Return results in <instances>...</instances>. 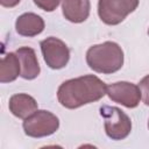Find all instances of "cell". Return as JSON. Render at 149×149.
Wrapping results in <instances>:
<instances>
[{"label":"cell","mask_w":149,"mask_h":149,"mask_svg":"<svg viewBox=\"0 0 149 149\" xmlns=\"http://www.w3.org/2000/svg\"><path fill=\"white\" fill-rule=\"evenodd\" d=\"M140 0H99L98 14L100 20L109 26L121 23L130 13H133Z\"/></svg>","instance_id":"5b68a950"},{"label":"cell","mask_w":149,"mask_h":149,"mask_svg":"<svg viewBox=\"0 0 149 149\" xmlns=\"http://www.w3.org/2000/svg\"><path fill=\"white\" fill-rule=\"evenodd\" d=\"M24 134L30 137H45L57 132L59 127L58 118L45 109H37L23 121Z\"/></svg>","instance_id":"277c9868"},{"label":"cell","mask_w":149,"mask_h":149,"mask_svg":"<svg viewBox=\"0 0 149 149\" xmlns=\"http://www.w3.org/2000/svg\"><path fill=\"white\" fill-rule=\"evenodd\" d=\"M15 52H16V55L20 59V64H21V74L20 76L27 80L35 79L40 74L41 68H40V64H38V61H37L34 49L29 48V47H21Z\"/></svg>","instance_id":"ba28073f"},{"label":"cell","mask_w":149,"mask_h":149,"mask_svg":"<svg viewBox=\"0 0 149 149\" xmlns=\"http://www.w3.org/2000/svg\"><path fill=\"white\" fill-rule=\"evenodd\" d=\"M100 115L104 118V126L107 136L112 140H123L132 130V121L129 116L119 107L102 105Z\"/></svg>","instance_id":"3957f363"},{"label":"cell","mask_w":149,"mask_h":149,"mask_svg":"<svg viewBox=\"0 0 149 149\" xmlns=\"http://www.w3.org/2000/svg\"><path fill=\"white\" fill-rule=\"evenodd\" d=\"M15 28L19 35L33 37L43 31L44 21L40 15L35 13H24L16 19Z\"/></svg>","instance_id":"8fae6325"},{"label":"cell","mask_w":149,"mask_h":149,"mask_svg":"<svg viewBox=\"0 0 149 149\" xmlns=\"http://www.w3.org/2000/svg\"><path fill=\"white\" fill-rule=\"evenodd\" d=\"M61 0H34V3L41 8L42 10H45V12H52L55 10L58 5H59Z\"/></svg>","instance_id":"4fadbf2b"},{"label":"cell","mask_w":149,"mask_h":149,"mask_svg":"<svg viewBox=\"0 0 149 149\" xmlns=\"http://www.w3.org/2000/svg\"><path fill=\"white\" fill-rule=\"evenodd\" d=\"M40 45L44 62L50 69L59 70L68 64L70 59V50L62 40L50 36L41 41Z\"/></svg>","instance_id":"8992f818"},{"label":"cell","mask_w":149,"mask_h":149,"mask_svg":"<svg viewBox=\"0 0 149 149\" xmlns=\"http://www.w3.org/2000/svg\"><path fill=\"white\" fill-rule=\"evenodd\" d=\"M106 84L94 74H86L63 81L57 90L59 104L74 109L86 104L100 100L106 94Z\"/></svg>","instance_id":"6da1fadb"},{"label":"cell","mask_w":149,"mask_h":149,"mask_svg":"<svg viewBox=\"0 0 149 149\" xmlns=\"http://www.w3.org/2000/svg\"><path fill=\"white\" fill-rule=\"evenodd\" d=\"M86 63L98 73H114L123 65V51L121 47L112 41L92 45L86 52Z\"/></svg>","instance_id":"7a4b0ae2"},{"label":"cell","mask_w":149,"mask_h":149,"mask_svg":"<svg viewBox=\"0 0 149 149\" xmlns=\"http://www.w3.org/2000/svg\"><path fill=\"white\" fill-rule=\"evenodd\" d=\"M148 35H149V28H148Z\"/></svg>","instance_id":"2e32d148"},{"label":"cell","mask_w":149,"mask_h":149,"mask_svg":"<svg viewBox=\"0 0 149 149\" xmlns=\"http://www.w3.org/2000/svg\"><path fill=\"white\" fill-rule=\"evenodd\" d=\"M8 107L14 116L24 120L26 118L31 115L35 111H37L38 105L31 95L26 93H17L10 97Z\"/></svg>","instance_id":"30bf717a"},{"label":"cell","mask_w":149,"mask_h":149,"mask_svg":"<svg viewBox=\"0 0 149 149\" xmlns=\"http://www.w3.org/2000/svg\"><path fill=\"white\" fill-rule=\"evenodd\" d=\"M106 94L112 101L127 108H135L142 99L139 85L129 81H116L108 85L106 88Z\"/></svg>","instance_id":"52a82bcc"},{"label":"cell","mask_w":149,"mask_h":149,"mask_svg":"<svg viewBox=\"0 0 149 149\" xmlns=\"http://www.w3.org/2000/svg\"><path fill=\"white\" fill-rule=\"evenodd\" d=\"M90 0H62L63 15L70 22H84L90 15Z\"/></svg>","instance_id":"9c48e42d"},{"label":"cell","mask_w":149,"mask_h":149,"mask_svg":"<svg viewBox=\"0 0 149 149\" xmlns=\"http://www.w3.org/2000/svg\"><path fill=\"white\" fill-rule=\"evenodd\" d=\"M20 1H21V0H0V3H1V6H3V7L12 8V7H15L16 5H19Z\"/></svg>","instance_id":"9a60e30c"},{"label":"cell","mask_w":149,"mask_h":149,"mask_svg":"<svg viewBox=\"0 0 149 149\" xmlns=\"http://www.w3.org/2000/svg\"><path fill=\"white\" fill-rule=\"evenodd\" d=\"M21 74V64L16 52H8L0 63V81H14Z\"/></svg>","instance_id":"7c38bea8"},{"label":"cell","mask_w":149,"mask_h":149,"mask_svg":"<svg viewBox=\"0 0 149 149\" xmlns=\"http://www.w3.org/2000/svg\"><path fill=\"white\" fill-rule=\"evenodd\" d=\"M139 87L141 90V97H142L144 105L149 106V74H147L140 80Z\"/></svg>","instance_id":"5bb4252c"},{"label":"cell","mask_w":149,"mask_h":149,"mask_svg":"<svg viewBox=\"0 0 149 149\" xmlns=\"http://www.w3.org/2000/svg\"><path fill=\"white\" fill-rule=\"evenodd\" d=\"M148 128H149V121H148Z\"/></svg>","instance_id":"e0dca14e"}]
</instances>
